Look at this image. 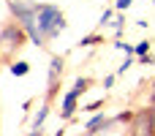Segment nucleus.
Returning <instances> with one entry per match:
<instances>
[{
  "label": "nucleus",
  "mask_w": 155,
  "mask_h": 136,
  "mask_svg": "<svg viewBox=\"0 0 155 136\" xmlns=\"http://www.w3.org/2000/svg\"><path fill=\"white\" fill-rule=\"evenodd\" d=\"M112 85H114V76H112V74H109V76H106V79H104V87H112Z\"/></svg>",
  "instance_id": "15"
},
{
  "label": "nucleus",
  "mask_w": 155,
  "mask_h": 136,
  "mask_svg": "<svg viewBox=\"0 0 155 136\" xmlns=\"http://www.w3.org/2000/svg\"><path fill=\"white\" fill-rule=\"evenodd\" d=\"M150 114H153V123H155V104L150 106Z\"/></svg>",
  "instance_id": "18"
},
{
  "label": "nucleus",
  "mask_w": 155,
  "mask_h": 136,
  "mask_svg": "<svg viewBox=\"0 0 155 136\" xmlns=\"http://www.w3.org/2000/svg\"><path fill=\"white\" fill-rule=\"evenodd\" d=\"M60 74H63V57H52V63H49V95H54Z\"/></svg>",
  "instance_id": "5"
},
{
  "label": "nucleus",
  "mask_w": 155,
  "mask_h": 136,
  "mask_svg": "<svg viewBox=\"0 0 155 136\" xmlns=\"http://www.w3.org/2000/svg\"><path fill=\"white\" fill-rule=\"evenodd\" d=\"M46 114H49V106L44 104V106H41V112H38V114H35V120H33V131H41V125H44Z\"/></svg>",
  "instance_id": "8"
},
{
  "label": "nucleus",
  "mask_w": 155,
  "mask_h": 136,
  "mask_svg": "<svg viewBox=\"0 0 155 136\" xmlns=\"http://www.w3.org/2000/svg\"><path fill=\"white\" fill-rule=\"evenodd\" d=\"M128 68H131V60H128V57H125V63H123V65H120V68H117V74H125V71H128Z\"/></svg>",
  "instance_id": "14"
},
{
  "label": "nucleus",
  "mask_w": 155,
  "mask_h": 136,
  "mask_svg": "<svg viewBox=\"0 0 155 136\" xmlns=\"http://www.w3.org/2000/svg\"><path fill=\"white\" fill-rule=\"evenodd\" d=\"M131 3H134V0H117V8H128Z\"/></svg>",
  "instance_id": "16"
},
{
  "label": "nucleus",
  "mask_w": 155,
  "mask_h": 136,
  "mask_svg": "<svg viewBox=\"0 0 155 136\" xmlns=\"http://www.w3.org/2000/svg\"><path fill=\"white\" fill-rule=\"evenodd\" d=\"M117 49H123L125 55H134V46H131V44H117Z\"/></svg>",
  "instance_id": "12"
},
{
  "label": "nucleus",
  "mask_w": 155,
  "mask_h": 136,
  "mask_svg": "<svg viewBox=\"0 0 155 136\" xmlns=\"http://www.w3.org/2000/svg\"><path fill=\"white\" fill-rule=\"evenodd\" d=\"M27 71H30L27 63H14V65H11V74H14V76H25Z\"/></svg>",
  "instance_id": "9"
},
{
  "label": "nucleus",
  "mask_w": 155,
  "mask_h": 136,
  "mask_svg": "<svg viewBox=\"0 0 155 136\" xmlns=\"http://www.w3.org/2000/svg\"><path fill=\"white\" fill-rule=\"evenodd\" d=\"M87 85H90V82H87V79H84V76H79V79H76V82H74V93H76V95H82V93H84V90H87Z\"/></svg>",
  "instance_id": "11"
},
{
  "label": "nucleus",
  "mask_w": 155,
  "mask_h": 136,
  "mask_svg": "<svg viewBox=\"0 0 155 136\" xmlns=\"http://www.w3.org/2000/svg\"><path fill=\"white\" fill-rule=\"evenodd\" d=\"M109 125H112V120H109V117H104V114H95V117L87 123L84 134H87V136H93V134H98V131H106Z\"/></svg>",
  "instance_id": "6"
},
{
  "label": "nucleus",
  "mask_w": 155,
  "mask_h": 136,
  "mask_svg": "<svg viewBox=\"0 0 155 136\" xmlns=\"http://www.w3.org/2000/svg\"><path fill=\"white\" fill-rule=\"evenodd\" d=\"M22 38H25V30H22V25L19 22H11V25H5L3 30H0V44H3V49H16V46H22Z\"/></svg>",
  "instance_id": "3"
},
{
  "label": "nucleus",
  "mask_w": 155,
  "mask_h": 136,
  "mask_svg": "<svg viewBox=\"0 0 155 136\" xmlns=\"http://www.w3.org/2000/svg\"><path fill=\"white\" fill-rule=\"evenodd\" d=\"M150 52V41H139L136 46H134V55H139V57H144Z\"/></svg>",
  "instance_id": "10"
},
{
  "label": "nucleus",
  "mask_w": 155,
  "mask_h": 136,
  "mask_svg": "<svg viewBox=\"0 0 155 136\" xmlns=\"http://www.w3.org/2000/svg\"><path fill=\"white\" fill-rule=\"evenodd\" d=\"M8 8H11V14L16 16V22L22 25V30L33 38V44L35 46H44V33L38 30V19H35V5L33 3H22V0H8Z\"/></svg>",
  "instance_id": "1"
},
{
  "label": "nucleus",
  "mask_w": 155,
  "mask_h": 136,
  "mask_svg": "<svg viewBox=\"0 0 155 136\" xmlns=\"http://www.w3.org/2000/svg\"><path fill=\"white\" fill-rule=\"evenodd\" d=\"M35 19H38V30L44 33V38H54L65 30V16L57 5H35Z\"/></svg>",
  "instance_id": "2"
},
{
  "label": "nucleus",
  "mask_w": 155,
  "mask_h": 136,
  "mask_svg": "<svg viewBox=\"0 0 155 136\" xmlns=\"http://www.w3.org/2000/svg\"><path fill=\"white\" fill-rule=\"evenodd\" d=\"M155 104V87H153V93H150V106Z\"/></svg>",
  "instance_id": "17"
},
{
  "label": "nucleus",
  "mask_w": 155,
  "mask_h": 136,
  "mask_svg": "<svg viewBox=\"0 0 155 136\" xmlns=\"http://www.w3.org/2000/svg\"><path fill=\"white\" fill-rule=\"evenodd\" d=\"M131 136H155V123L150 109H142L134 114V125H131Z\"/></svg>",
  "instance_id": "4"
},
{
  "label": "nucleus",
  "mask_w": 155,
  "mask_h": 136,
  "mask_svg": "<svg viewBox=\"0 0 155 136\" xmlns=\"http://www.w3.org/2000/svg\"><path fill=\"white\" fill-rule=\"evenodd\" d=\"M79 44H82V46H90V44H95V35H87V38H82Z\"/></svg>",
  "instance_id": "13"
},
{
  "label": "nucleus",
  "mask_w": 155,
  "mask_h": 136,
  "mask_svg": "<svg viewBox=\"0 0 155 136\" xmlns=\"http://www.w3.org/2000/svg\"><path fill=\"white\" fill-rule=\"evenodd\" d=\"M76 98H79V95H76L74 90L63 95V117H71V114L76 112Z\"/></svg>",
  "instance_id": "7"
}]
</instances>
